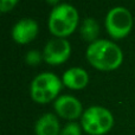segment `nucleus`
<instances>
[{"label": "nucleus", "instance_id": "4468645a", "mask_svg": "<svg viewBox=\"0 0 135 135\" xmlns=\"http://www.w3.org/2000/svg\"><path fill=\"white\" fill-rule=\"evenodd\" d=\"M19 0H0V11L2 13L9 12L17 5Z\"/></svg>", "mask_w": 135, "mask_h": 135}, {"label": "nucleus", "instance_id": "423d86ee", "mask_svg": "<svg viewBox=\"0 0 135 135\" xmlns=\"http://www.w3.org/2000/svg\"><path fill=\"white\" fill-rule=\"evenodd\" d=\"M71 45L65 38H54L45 44L43 50V61L50 65H59L69 59Z\"/></svg>", "mask_w": 135, "mask_h": 135}, {"label": "nucleus", "instance_id": "f03ea898", "mask_svg": "<svg viewBox=\"0 0 135 135\" xmlns=\"http://www.w3.org/2000/svg\"><path fill=\"white\" fill-rule=\"evenodd\" d=\"M78 12L70 4H58L50 12L47 26L57 38L70 36L78 25Z\"/></svg>", "mask_w": 135, "mask_h": 135}, {"label": "nucleus", "instance_id": "9b49d317", "mask_svg": "<svg viewBox=\"0 0 135 135\" xmlns=\"http://www.w3.org/2000/svg\"><path fill=\"white\" fill-rule=\"evenodd\" d=\"M79 33L83 40L91 43L96 42L97 37L100 35V25L94 18H85L79 27Z\"/></svg>", "mask_w": 135, "mask_h": 135}, {"label": "nucleus", "instance_id": "0eeeda50", "mask_svg": "<svg viewBox=\"0 0 135 135\" xmlns=\"http://www.w3.org/2000/svg\"><path fill=\"white\" fill-rule=\"evenodd\" d=\"M54 108L58 116L69 121L82 117L84 113L79 100L71 95H62L57 97L54 102Z\"/></svg>", "mask_w": 135, "mask_h": 135}, {"label": "nucleus", "instance_id": "ddd939ff", "mask_svg": "<svg viewBox=\"0 0 135 135\" xmlns=\"http://www.w3.org/2000/svg\"><path fill=\"white\" fill-rule=\"evenodd\" d=\"M43 59V54H40L37 50H31L25 55V62L28 65H37Z\"/></svg>", "mask_w": 135, "mask_h": 135}, {"label": "nucleus", "instance_id": "9d476101", "mask_svg": "<svg viewBox=\"0 0 135 135\" xmlns=\"http://www.w3.org/2000/svg\"><path fill=\"white\" fill-rule=\"evenodd\" d=\"M62 129L58 119L56 115L51 113L42 115L35 124L36 135H59Z\"/></svg>", "mask_w": 135, "mask_h": 135}, {"label": "nucleus", "instance_id": "39448f33", "mask_svg": "<svg viewBox=\"0 0 135 135\" xmlns=\"http://www.w3.org/2000/svg\"><path fill=\"white\" fill-rule=\"evenodd\" d=\"M105 28L108 35L114 39H121L128 36L133 26V17L131 12L122 6L109 9L105 16Z\"/></svg>", "mask_w": 135, "mask_h": 135}, {"label": "nucleus", "instance_id": "2eb2a0df", "mask_svg": "<svg viewBox=\"0 0 135 135\" xmlns=\"http://www.w3.org/2000/svg\"><path fill=\"white\" fill-rule=\"evenodd\" d=\"M45 1H46L47 4H50V5H55V6H57L59 0H45Z\"/></svg>", "mask_w": 135, "mask_h": 135}, {"label": "nucleus", "instance_id": "f257e3e1", "mask_svg": "<svg viewBox=\"0 0 135 135\" xmlns=\"http://www.w3.org/2000/svg\"><path fill=\"white\" fill-rule=\"evenodd\" d=\"M88 62L94 68L102 71H112L122 64L123 54L112 40L97 39L88 45L85 51Z\"/></svg>", "mask_w": 135, "mask_h": 135}, {"label": "nucleus", "instance_id": "f8f14e48", "mask_svg": "<svg viewBox=\"0 0 135 135\" xmlns=\"http://www.w3.org/2000/svg\"><path fill=\"white\" fill-rule=\"evenodd\" d=\"M59 135H82L81 126L76 122H69L66 126L63 127Z\"/></svg>", "mask_w": 135, "mask_h": 135}, {"label": "nucleus", "instance_id": "6e6552de", "mask_svg": "<svg viewBox=\"0 0 135 135\" xmlns=\"http://www.w3.org/2000/svg\"><path fill=\"white\" fill-rule=\"evenodd\" d=\"M38 24L31 18H23L18 20L12 27V38L18 44H27L32 42L38 35Z\"/></svg>", "mask_w": 135, "mask_h": 135}, {"label": "nucleus", "instance_id": "7ed1b4c3", "mask_svg": "<svg viewBox=\"0 0 135 135\" xmlns=\"http://www.w3.org/2000/svg\"><path fill=\"white\" fill-rule=\"evenodd\" d=\"M63 86V82L54 72H42L32 79L30 95L35 102L45 104L56 100Z\"/></svg>", "mask_w": 135, "mask_h": 135}, {"label": "nucleus", "instance_id": "1a4fd4ad", "mask_svg": "<svg viewBox=\"0 0 135 135\" xmlns=\"http://www.w3.org/2000/svg\"><path fill=\"white\" fill-rule=\"evenodd\" d=\"M62 82H63V85H65L66 88L72 89V90H81L88 85V72L78 66L70 68L66 71H64L62 76Z\"/></svg>", "mask_w": 135, "mask_h": 135}, {"label": "nucleus", "instance_id": "20e7f679", "mask_svg": "<svg viewBox=\"0 0 135 135\" xmlns=\"http://www.w3.org/2000/svg\"><path fill=\"white\" fill-rule=\"evenodd\" d=\"M81 126L89 135H104L112 131L114 126V116L107 108L93 105L83 113Z\"/></svg>", "mask_w": 135, "mask_h": 135}]
</instances>
